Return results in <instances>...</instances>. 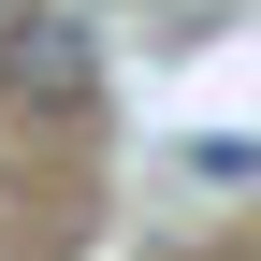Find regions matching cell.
<instances>
[{
  "label": "cell",
  "mask_w": 261,
  "mask_h": 261,
  "mask_svg": "<svg viewBox=\"0 0 261 261\" xmlns=\"http://www.w3.org/2000/svg\"><path fill=\"white\" fill-rule=\"evenodd\" d=\"M0 87H15L44 130H87L102 116V44H87L58 0H15V15H0Z\"/></svg>",
  "instance_id": "6da1fadb"
}]
</instances>
